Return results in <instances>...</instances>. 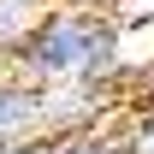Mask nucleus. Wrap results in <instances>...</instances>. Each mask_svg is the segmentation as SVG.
<instances>
[{
	"mask_svg": "<svg viewBox=\"0 0 154 154\" xmlns=\"http://www.w3.org/2000/svg\"><path fill=\"white\" fill-rule=\"evenodd\" d=\"M12 71L36 89L54 83H83V89H107L119 77V48H113V18L101 12H71V6H48L42 24L24 36L12 54Z\"/></svg>",
	"mask_w": 154,
	"mask_h": 154,
	"instance_id": "1",
	"label": "nucleus"
},
{
	"mask_svg": "<svg viewBox=\"0 0 154 154\" xmlns=\"http://www.w3.org/2000/svg\"><path fill=\"white\" fill-rule=\"evenodd\" d=\"M42 125H48V89L24 77H0V142L42 136Z\"/></svg>",
	"mask_w": 154,
	"mask_h": 154,
	"instance_id": "2",
	"label": "nucleus"
},
{
	"mask_svg": "<svg viewBox=\"0 0 154 154\" xmlns=\"http://www.w3.org/2000/svg\"><path fill=\"white\" fill-rule=\"evenodd\" d=\"M42 12L48 6H36V0H0V59L12 65V54L24 48V36L42 24Z\"/></svg>",
	"mask_w": 154,
	"mask_h": 154,
	"instance_id": "3",
	"label": "nucleus"
},
{
	"mask_svg": "<svg viewBox=\"0 0 154 154\" xmlns=\"http://www.w3.org/2000/svg\"><path fill=\"white\" fill-rule=\"evenodd\" d=\"M36 154H107V142H95L89 131H54L36 136Z\"/></svg>",
	"mask_w": 154,
	"mask_h": 154,
	"instance_id": "4",
	"label": "nucleus"
},
{
	"mask_svg": "<svg viewBox=\"0 0 154 154\" xmlns=\"http://www.w3.org/2000/svg\"><path fill=\"white\" fill-rule=\"evenodd\" d=\"M71 12H95V6H107V0H65Z\"/></svg>",
	"mask_w": 154,
	"mask_h": 154,
	"instance_id": "5",
	"label": "nucleus"
}]
</instances>
